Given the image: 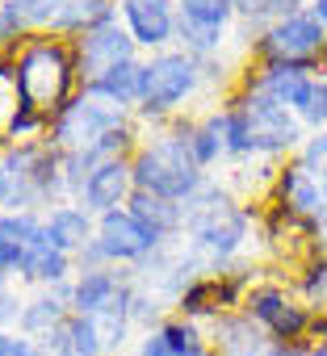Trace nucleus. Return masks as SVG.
Masks as SVG:
<instances>
[{
  "label": "nucleus",
  "instance_id": "nucleus-1",
  "mask_svg": "<svg viewBox=\"0 0 327 356\" xmlns=\"http://www.w3.org/2000/svg\"><path fill=\"white\" fill-rule=\"evenodd\" d=\"M260 206L264 202H244L235 197L223 181H206V189L185 206V231L181 248L206 268H231L248 260V243L260 235Z\"/></svg>",
  "mask_w": 327,
  "mask_h": 356
},
{
  "label": "nucleus",
  "instance_id": "nucleus-2",
  "mask_svg": "<svg viewBox=\"0 0 327 356\" xmlns=\"http://www.w3.org/2000/svg\"><path fill=\"white\" fill-rule=\"evenodd\" d=\"M218 113H223V134H227V168L248 163V159H289L310 138L294 109L239 84L218 101Z\"/></svg>",
  "mask_w": 327,
  "mask_h": 356
},
{
  "label": "nucleus",
  "instance_id": "nucleus-3",
  "mask_svg": "<svg viewBox=\"0 0 327 356\" xmlns=\"http://www.w3.org/2000/svg\"><path fill=\"white\" fill-rule=\"evenodd\" d=\"M189 126L193 118H173L168 126L151 130L138 151L130 155V172H134V189L143 193H155L164 202H177V206H189L210 176L198 168L193 151H189Z\"/></svg>",
  "mask_w": 327,
  "mask_h": 356
},
{
  "label": "nucleus",
  "instance_id": "nucleus-4",
  "mask_svg": "<svg viewBox=\"0 0 327 356\" xmlns=\"http://www.w3.org/2000/svg\"><path fill=\"white\" fill-rule=\"evenodd\" d=\"M13 72H17V92L22 105L38 109L47 122L80 92V72H76V51L67 38L59 34H34L17 55H13Z\"/></svg>",
  "mask_w": 327,
  "mask_h": 356
},
{
  "label": "nucleus",
  "instance_id": "nucleus-5",
  "mask_svg": "<svg viewBox=\"0 0 327 356\" xmlns=\"http://www.w3.org/2000/svg\"><path fill=\"white\" fill-rule=\"evenodd\" d=\"M0 155H5V210L47 214L59 202H67L59 147H51L47 138H30V143H9Z\"/></svg>",
  "mask_w": 327,
  "mask_h": 356
},
{
  "label": "nucleus",
  "instance_id": "nucleus-6",
  "mask_svg": "<svg viewBox=\"0 0 327 356\" xmlns=\"http://www.w3.org/2000/svg\"><path fill=\"white\" fill-rule=\"evenodd\" d=\"M206 92L202 88V67L189 51L181 47H168V51H155V55H143V80H138V105H134V118L151 130L168 126L173 118L185 113V105Z\"/></svg>",
  "mask_w": 327,
  "mask_h": 356
},
{
  "label": "nucleus",
  "instance_id": "nucleus-7",
  "mask_svg": "<svg viewBox=\"0 0 327 356\" xmlns=\"http://www.w3.org/2000/svg\"><path fill=\"white\" fill-rule=\"evenodd\" d=\"M126 122H134L130 109L109 105V101H101V97H93V92L80 88V92L51 118L47 143L59 147L63 155H88V151H97V147L105 143V134H113V130L126 126Z\"/></svg>",
  "mask_w": 327,
  "mask_h": 356
},
{
  "label": "nucleus",
  "instance_id": "nucleus-8",
  "mask_svg": "<svg viewBox=\"0 0 327 356\" xmlns=\"http://www.w3.org/2000/svg\"><path fill=\"white\" fill-rule=\"evenodd\" d=\"M239 310H248V314L264 327L269 339H281V343H310L314 314H310V306L298 298V289L285 285V281H264V277H260V281L248 289V298H244Z\"/></svg>",
  "mask_w": 327,
  "mask_h": 356
},
{
  "label": "nucleus",
  "instance_id": "nucleus-9",
  "mask_svg": "<svg viewBox=\"0 0 327 356\" xmlns=\"http://www.w3.org/2000/svg\"><path fill=\"white\" fill-rule=\"evenodd\" d=\"M256 63H306L319 67L323 51H327V30L310 17V9H298L281 22H273L264 34H256V42L248 47Z\"/></svg>",
  "mask_w": 327,
  "mask_h": 356
},
{
  "label": "nucleus",
  "instance_id": "nucleus-10",
  "mask_svg": "<svg viewBox=\"0 0 327 356\" xmlns=\"http://www.w3.org/2000/svg\"><path fill=\"white\" fill-rule=\"evenodd\" d=\"M177 13H181L177 30L181 51H189L193 59L223 55L235 26V0H177Z\"/></svg>",
  "mask_w": 327,
  "mask_h": 356
},
{
  "label": "nucleus",
  "instance_id": "nucleus-11",
  "mask_svg": "<svg viewBox=\"0 0 327 356\" xmlns=\"http://www.w3.org/2000/svg\"><path fill=\"white\" fill-rule=\"evenodd\" d=\"M97 248H101L105 264H113V268H143L151 256H159L168 243H164L155 231H147L122 206V210H109V214L97 218Z\"/></svg>",
  "mask_w": 327,
  "mask_h": 356
},
{
  "label": "nucleus",
  "instance_id": "nucleus-12",
  "mask_svg": "<svg viewBox=\"0 0 327 356\" xmlns=\"http://www.w3.org/2000/svg\"><path fill=\"white\" fill-rule=\"evenodd\" d=\"M118 22L126 26V34L143 55L177 47V30H181L177 0H118Z\"/></svg>",
  "mask_w": 327,
  "mask_h": 356
},
{
  "label": "nucleus",
  "instance_id": "nucleus-13",
  "mask_svg": "<svg viewBox=\"0 0 327 356\" xmlns=\"http://www.w3.org/2000/svg\"><path fill=\"white\" fill-rule=\"evenodd\" d=\"M72 51H76L80 88H84V84H93V80H101V76H109L113 67H122V63H130V59H143V51L134 47V38L126 34V26H122V22L101 26V30H93V34H84V38H76V42H72Z\"/></svg>",
  "mask_w": 327,
  "mask_h": 356
},
{
  "label": "nucleus",
  "instance_id": "nucleus-14",
  "mask_svg": "<svg viewBox=\"0 0 327 356\" xmlns=\"http://www.w3.org/2000/svg\"><path fill=\"white\" fill-rule=\"evenodd\" d=\"M130 281H134V268H113V264L76 268V277H72V310L88 314V318L109 314V310H126Z\"/></svg>",
  "mask_w": 327,
  "mask_h": 356
},
{
  "label": "nucleus",
  "instance_id": "nucleus-15",
  "mask_svg": "<svg viewBox=\"0 0 327 356\" xmlns=\"http://www.w3.org/2000/svg\"><path fill=\"white\" fill-rule=\"evenodd\" d=\"M269 206H281V210H289V214H298V218H310V222H319V227L327 222V197H323L319 181L306 172V163H302L298 155L281 159L277 181H273V189H269Z\"/></svg>",
  "mask_w": 327,
  "mask_h": 356
},
{
  "label": "nucleus",
  "instance_id": "nucleus-16",
  "mask_svg": "<svg viewBox=\"0 0 327 356\" xmlns=\"http://www.w3.org/2000/svg\"><path fill=\"white\" fill-rule=\"evenodd\" d=\"M314 76H319V67H306V63H248V67H239L235 84L252 88V92H264L285 109H298L302 97L310 92Z\"/></svg>",
  "mask_w": 327,
  "mask_h": 356
},
{
  "label": "nucleus",
  "instance_id": "nucleus-17",
  "mask_svg": "<svg viewBox=\"0 0 327 356\" xmlns=\"http://www.w3.org/2000/svg\"><path fill=\"white\" fill-rule=\"evenodd\" d=\"M126 356H214V348H210V335L202 323L173 310L155 331H143Z\"/></svg>",
  "mask_w": 327,
  "mask_h": 356
},
{
  "label": "nucleus",
  "instance_id": "nucleus-18",
  "mask_svg": "<svg viewBox=\"0 0 327 356\" xmlns=\"http://www.w3.org/2000/svg\"><path fill=\"white\" fill-rule=\"evenodd\" d=\"M134 197V172H130V159H101L88 168L84 185H80V206L88 214H109V210H122L126 202Z\"/></svg>",
  "mask_w": 327,
  "mask_h": 356
},
{
  "label": "nucleus",
  "instance_id": "nucleus-19",
  "mask_svg": "<svg viewBox=\"0 0 327 356\" xmlns=\"http://www.w3.org/2000/svg\"><path fill=\"white\" fill-rule=\"evenodd\" d=\"M47 239V214L34 210H0V273L9 281L26 264L30 248Z\"/></svg>",
  "mask_w": 327,
  "mask_h": 356
},
{
  "label": "nucleus",
  "instance_id": "nucleus-20",
  "mask_svg": "<svg viewBox=\"0 0 327 356\" xmlns=\"http://www.w3.org/2000/svg\"><path fill=\"white\" fill-rule=\"evenodd\" d=\"M72 310V281L55 285V289H30L22 298V314H17V331L30 339H42L47 331H55L59 323H67Z\"/></svg>",
  "mask_w": 327,
  "mask_h": 356
},
{
  "label": "nucleus",
  "instance_id": "nucleus-21",
  "mask_svg": "<svg viewBox=\"0 0 327 356\" xmlns=\"http://www.w3.org/2000/svg\"><path fill=\"white\" fill-rule=\"evenodd\" d=\"M206 335H210L214 356H264V348L273 343L248 310H231V314L214 318L206 327Z\"/></svg>",
  "mask_w": 327,
  "mask_h": 356
},
{
  "label": "nucleus",
  "instance_id": "nucleus-22",
  "mask_svg": "<svg viewBox=\"0 0 327 356\" xmlns=\"http://www.w3.org/2000/svg\"><path fill=\"white\" fill-rule=\"evenodd\" d=\"M47 239L76 260L97 239V214H88L80 202H59L55 210H47Z\"/></svg>",
  "mask_w": 327,
  "mask_h": 356
},
{
  "label": "nucleus",
  "instance_id": "nucleus-23",
  "mask_svg": "<svg viewBox=\"0 0 327 356\" xmlns=\"http://www.w3.org/2000/svg\"><path fill=\"white\" fill-rule=\"evenodd\" d=\"M72 277H76V260H72L67 252H59L51 239H42V243L30 248V256H26V264L17 268L13 285H26V289H55V285H67Z\"/></svg>",
  "mask_w": 327,
  "mask_h": 356
},
{
  "label": "nucleus",
  "instance_id": "nucleus-24",
  "mask_svg": "<svg viewBox=\"0 0 327 356\" xmlns=\"http://www.w3.org/2000/svg\"><path fill=\"white\" fill-rule=\"evenodd\" d=\"M113 22H118V0H59L51 34L76 42V38H84L101 26H113Z\"/></svg>",
  "mask_w": 327,
  "mask_h": 356
},
{
  "label": "nucleus",
  "instance_id": "nucleus-25",
  "mask_svg": "<svg viewBox=\"0 0 327 356\" xmlns=\"http://www.w3.org/2000/svg\"><path fill=\"white\" fill-rule=\"evenodd\" d=\"M126 210H130L147 231H155L164 243H181V231H185V206L164 202V197H155V193L134 189V197L126 202Z\"/></svg>",
  "mask_w": 327,
  "mask_h": 356
},
{
  "label": "nucleus",
  "instance_id": "nucleus-26",
  "mask_svg": "<svg viewBox=\"0 0 327 356\" xmlns=\"http://www.w3.org/2000/svg\"><path fill=\"white\" fill-rule=\"evenodd\" d=\"M189 151H193V159H198V168L206 176H214V168L227 163V134H223L218 105L206 109L202 118H193V126H189Z\"/></svg>",
  "mask_w": 327,
  "mask_h": 356
},
{
  "label": "nucleus",
  "instance_id": "nucleus-27",
  "mask_svg": "<svg viewBox=\"0 0 327 356\" xmlns=\"http://www.w3.org/2000/svg\"><path fill=\"white\" fill-rule=\"evenodd\" d=\"M298 9H306V0H235V26H239L244 42L252 47L256 34H264L273 22H281Z\"/></svg>",
  "mask_w": 327,
  "mask_h": 356
},
{
  "label": "nucleus",
  "instance_id": "nucleus-28",
  "mask_svg": "<svg viewBox=\"0 0 327 356\" xmlns=\"http://www.w3.org/2000/svg\"><path fill=\"white\" fill-rule=\"evenodd\" d=\"M138 80H143V59H130V63L113 67L109 76H101V80L84 84V92H93V97H101V101L122 105V109H130V113H134V105H138Z\"/></svg>",
  "mask_w": 327,
  "mask_h": 356
},
{
  "label": "nucleus",
  "instance_id": "nucleus-29",
  "mask_svg": "<svg viewBox=\"0 0 327 356\" xmlns=\"http://www.w3.org/2000/svg\"><path fill=\"white\" fill-rule=\"evenodd\" d=\"M173 314V306L168 302H164L151 285H143L138 277L130 281V298H126V318H130V327L143 335V331H155L164 318H168Z\"/></svg>",
  "mask_w": 327,
  "mask_h": 356
},
{
  "label": "nucleus",
  "instance_id": "nucleus-30",
  "mask_svg": "<svg viewBox=\"0 0 327 356\" xmlns=\"http://www.w3.org/2000/svg\"><path fill=\"white\" fill-rule=\"evenodd\" d=\"M294 289H298V298L310 306V314H314V318H327V248H323V252H314V256L298 268Z\"/></svg>",
  "mask_w": 327,
  "mask_h": 356
},
{
  "label": "nucleus",
  "instance_id": "nucleus-31",
  "mask_svg": "<svg viewBox=\"0 0 327 356\" xmlns=\"http://www.w3.org/2000/svg\"><path fill=\"white\" fill-rule=\"evenodd\" d=\"M17 109H22V92H17L13 59H0V147H9V130H13Z\"/></svg>",
  "mask_w": 327,
  "mask_h": 356
},
{
  "label": "nucleus",
  "instance_id": "nucleus-32",
  "mask_svg": "<svg viewBox=\"0 0 327 356\" xmlns=\"http://www.w3.org/2000/svg\"><path fill=\"white\" fill-rule=\"evenodd\" d=\"M294 113H298V122L306 126V134H319V130H327V80H323V76H314L310 92L302 97V105H298Z\"/></svg>",
  "mask_w": 327,
  "mask_h": 356
},
{
  "label": "nucleus",
  "instance_id": "nucleus-33",
  "mask_svg": "<svg viewBox=\"0 0 327 356\" xmlns=\"http://www.w3.org/2000/svg\"><path fill=\"white\" fill-rule=\"evenodd\" d=\"M298 159L306 163V172L319 181V189H323V197H327V130L310 134V138H306V147L298 151Z\"/></svg>",
  "mask_w": 327,
  "mask_h": 356
},
{
  "label": "nucleus",
  "instance_id": "nucleus-34",
  "mask_svg": "<svg viewBox=\"0 0 327 356\" xmlns=\"http://www.w3.org/2000/svg\"><path fill=\"white\" fill-rule=\"evenodd\" d=\"M0 356H47L38 339L22 335L17 327H0Z\"/></svg>",
  "mask_w": 327,
  "mask_h": 356
},
{
  "label": "nucleus",
  "instance_id": "nucleus-35",
  "mask_svg": "<svg viewBox=\"0 0 327 356\" xmlns=\"http://www.w3.org/2000/svg\"><path fill=\"white\" fill-rule=\"evenodd\" d=\"M17 314H22L17 285H0V327H17Z\"/></svg>",
  "mask_w": 327,
  "mask_h": 356
},
{
  "label": "nucleus",
  "instance_id": "nucleus-36",
  "mask_svg": "<svg viewBox=\"0 0 327 356\" xmlns=\"http://www.w3.org/2000/svg\"><path fill=\"white\" fill-rule=\"evenodd\" d=\"M264 356H310V343H281V339H273L264 348Z\"/></svg>",
  "mask_w": 327,
  "mask_h": 356
},
{
  "label": "nucleus",
  "instance_id": "nucleus-37",
  "mask_svg": "<svg viewBox=\"0 0 327 356\" xmlns=\"http://www.w3.org/2000/svg\"><path fill=\"white\" fill-rule=\"evenodd\" d=\"M306 9H310V17L327 30V0H306Z\"/></svg>",
  "mask_w": 327,
  "mask_h": 356
},
{
  "label": "nucleus",
  "instance_id": "nucleus-38",
  "mask_svg": "<svg viewBox=\"0 0 327 356\" xmlns=\"http://www.w3.org/2000/svg\"><path fill=\"white\" fill-rule=\"evenodd\" d=\"M310 356H327V343H314V348H310Z\"/></svg>",
  "mask_w": 327,
  "mask_h": 356
},
{
  "label": "nucleus",
  "instance_id": "nucleus-39",
  "mask_svg": "<svg viewBox=\"0 0 327 356\" xmlns=\"http://www.w3.org/2000/svg\"><path fill=\"white\" fill-rule=\"evenodd\" d=\"M319 76L327 80V51H323V63H319Z\"/></svg>",
  "mask_w": 327,
  "mask_h": 356
},
{
  "label": "nucleus",
  "instance_id": "nucleus-40",
  "mask_svg": "<svg viewBox=\"0 0 327 356\" xmlns=\"http://www.w3.org/2000/svg\"><path fill=\"white\" fill-rule=\"evenodd\" d=\"M0 285H13V281H9V277H5V273H0Z\"/></svg>",
  "mask_w": 327,
  "mask_h": 356
}]
</instances>
